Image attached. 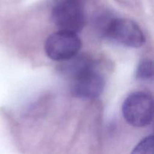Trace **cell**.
<instances>
[{
    "label": "cell",
    "instance_id": "cell-1",
    "mask_svg": "<svg viewBox=\"0 0 154 154\" xmlns=\"http://www.w3.org/2000/svg\"><path fill=\"white\" fill-rule=\"evenodd\" d=\"M125 120L135 127L150 124L153 117V100L150 93L144 91L132 93L125 99L122 106Z\"/></svg>",
    "mask_w": 154,
    "mask_h": 154
},
{
    "label": "cell",
    "instance_id": "cell-2",
    "mask_svg": "<svg viewBox=\"0 0 154 154\" xmlns=\"http://www.w3.org/2000/svg\"><path fill=\"white\" fill-rule=\"evenodd\" d=\"M52 21L60 30L78 32L84 28L85 16L79 0H60L51 12Z\"/></svg>",
    "mask_w": 154,
    "mask_h": 154
},
{
    "label": "cell",
    "instance_id": "cell-3",
    "mask_svg": "<svg viewBox=\"0 0 154 154\" xmlns=\"http://www.w3.org/2000/svg\"><path fill=\"white\" fill-rule=\"evenodd\" d=\"M104 34L114 42L129 48H141L145 43V37L139 26L134 21L124 18H114L107 23Z\"/></svg>",
    "mask_w": 154,
    "mask_h": 154
},
{
    "label": "cell",
    "instance_id": "cell-4",
    "mask_svg": "<svg viewBox=\"0 0 154 154\" xmlns=\"http://www.w3.org/2000/svg\"><path fill=\"white\" fill-rule=\"evenodd\" d=\"M81 45V38L76 33L60 30L48 38L45 50L50 59L63 62L76 56Z\"/></svg>",
    "mask_w": 154,
    "mask_h": 154
},
{
    "label": "cell",
    "instance_id": "cell-5",
    "mask_svg": "<svg viewBox=\"0 0 154 154\" xmlns=\"http://www.w3.org/2000/svg\"><path fill=\"white\" fill-rule=\"evenodd\" d=\"M72 80V93L78 99H96L102 94L105 87V78L94 66L83 71Z\"/></svg>",
    "mask_w": 154,
    "mask_h": 154
},
{
    "label": "cell",
    "instance_id": "cell-6",
    "mask_svg": "<svg viewBox=\"0 0 154 154\" xmlns=\"http://www.w3.org/2000/svg\"><path fill=\"white\" fill-rule=\"evenodd\" d=\"M136 78L141 80H149L153 76V62L150 60H143L136 69Z\"/></svg>",
    "mask_w": 154,
    "mask_h": 154
},
{
    "label": "cell",
    "instance_id": "cell-7",
    "mask_svg": "<svg viewBox=\"0 0 154 154\" xmlns=\"http://www.w3.org/2000/svg\"><path fill=\"white\" fill-rule=\"evenodd\" d=\"M153 149V136L150 135L143 139L133 150V153H152Z\"/></svg>",
    "mask_w": 154,
    "mask_h": 154
}]
</instances>
